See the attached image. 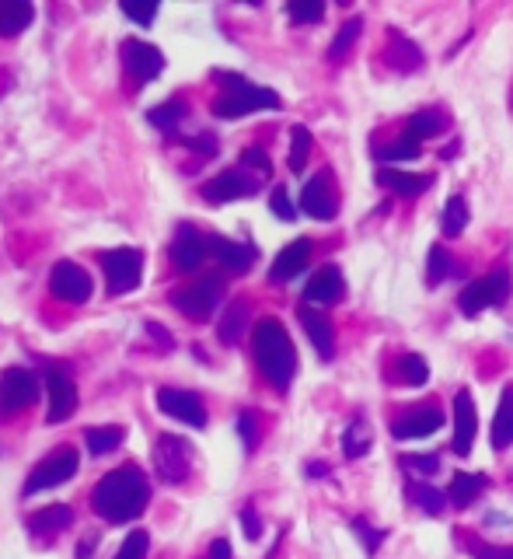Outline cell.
<instances>
[{
    "label": "cell",
    "mask_w": 513,
    "mask_h": 559,
    "mask_svg": "<svg viewBox=\"0 0 513 559\" xmlns=\"http://www.w3.org/2000/svg\"><path fill=\"white\" fill-rule=\"evenodd\" d=\"M147 500H151L147 476L133 462H126L95 483V490H91V511L109 521V525H126V521L140 518L147 511Z\"/></svg>",
    "instance_id": "1"
},
{
    "label": "cell",
    "mask_w": 513,
    "mask_h": 559,
    "mask_svg": "<svg viewBox=\"0 0 513 559\" xmlns=\"http://www.w3.org/2000/svg\"><path fill=\"white\" fill-rule=\"evenodd\" d=\"M252 353H255V364H259L262 378L287 392L297 374V350H294V343H290L280 318H259V322H255Z\"/></svg>",
    "instance_id": "2"
},
{
    "label": "cell",
    "mask_w": 513,
    "mask_h": 559,
    "mask_svg": "<svg viewBox=\"0 0 513 559\" xmlns=\"http://www.w3.org/2000/svg\"><path fill=\"white\" fill-rule=\"evenodd\" d=\"M224 88V95L213 102V116L220 119H241V116H252L259 109H280V95L262 84H252L248 77L241 74H227V70H217L213 74Z\"/></svg>",
    "instance_id": "3"
},
{
    "label": "cell",
    "mask_w": 513,
    "mask_h": 559,
    "mask_svg": "<svg viewBox=\"0 0 513 559\" xmlns=\"http://www.w3.org/2000/svg\"><path fill=\"white\" fill-rule=\"evenodd\" d=\"M220 297H224V277L210 273V277H199V280L185 283V287L171 290V308H175L178 315L192 318V322H206V318L217 311Z\"/></svg>",
    "instance_id": "4"
},
{
    "label": "cell",
    "mask_w": 513,
    "mask_h": 559,
    "mask_svg": "<svg viewBox=\"0 0 513 559\" xmlns=\"http://www.w3.org/2000/svg\"><path fill=\"white\" fill-rule=\"evenodd\" d=\"M102 270L109 294H130L144 277V252L140 249H109L102 252Z\"/></svg>",
    "instance_id": "5"
},
{
    "label": "cell",
    "mask_w": 513,
    "mask_h": 559,
    "mask_svg": "<svg viewBox=\"0 0 513 559\" xmlns=\"http://www.w3.org/2000/svg\"><path fill=\"white\" fill-rule=\"evenodd\" d=\"M507 294H510V273L507 270H493V273H486V277L472 280L465 290H461L458 308L465 311L468 318H472V315H479V311L503 304V301H507Z\"/></svg>",
    "instance_id": "6"
},
{
    "label": "cell",
    "mask_w": 513,
    "mask_h": 559,
    "mask_svg": "<svg viewBox=\"0 0 513 559\" xmlns=\"http://www.w3.org/2000/svg\"><path fill=\"white\" fill-rule=\"evenodd\" d=\"M77 469H81V458H77L74 448L53 451V455L42 458L32 469V476H28V483H25V497H35V493H42V490L63 486L70 476H77Z\"/></svg>",
    "instance_id": "7"
},
{
    "label": "cell",
    "mask_w": 513,
    "mask_h": 559,
    "mask_svg": "<svg viewBox=\"0 0 513 559\" xmlns=\"http://www.w3.org/2000/svg\"><path fill=\"white\" fill-rule=\"evenodd\" d=\"M154 465H158V476L165 479V483L171 486L185 483V476H189V469H192L189 441L178 434H161L158 444H154Z\"/></svg>",
    "instance_id": "8"
},
{
    "label": "cell",
    "mask_w": 513,
    "mask_h": 559,
    "mask_svg": "<svg viewBox=\"0 0 513 559\" xmlns=\"http://www.w3.org/2000/svg\"><path fill=\"white\" fill-rule=\"evenodd\" d=\"M39 399V381L28 367H7L0 374V413H21Z\"/></svg>",
    "instance_id": "9"
},
{
    "label": "cell",
    "mask_w": 513,
    "mask_h": 559,
    "mask_svg": "<svg viewBox=\"0 0 513 559\" xmlns=\"http://www.w3.org/2000/svg\"><path fill=\"white\" fill-rule=\"evenodd\" d=\"M91 277L84 266L70 263V259H63V263L53 266V273H49V290H53V297H60V301L67 304H84L91 297Z\"/></svg>",
    "instance_id": "10"
},
{
    "label": "cell",
    "mask_w": 513,
    "mask_h": 559,
    "mask_svg": "<svg viewBox=\"0 0 513 559\" xmlns=\"http://www.w3.org/2000/svg\"><path fill=\"white\" fill-rule=\"evenodd\" d=\"M259 193V179H252L248 172H241V168H227V172H220L217 179H210L203 186V200L206 203H231V200H248V196Z\"/></svg>",
    "instance_id": "11"
},
{
    "label": "cell",
    "mask_w": 513,
    "mask_h": 559,
    "mask_svg": "<svg viewBox=\"0 0 513 559\" xmlns=\"http://www.w3.org/2000/svg\"><path fill=\"white\" fill-rule=\"evenodd\" d=\"M444 413H440L437 406H412V409H405L402 416H398L395 423H391V437H398V441H419V437H430V434H437L440 427H444Z\"/></svg>",
    "instance_id": "12"
},
{
    "label": "cell",
    "mask_w": 513,
    "mask_h": 559,
    "mask_svg": "<svg viewBox=\"0 0 513 559\" xmlns=\"http://www.w3.org/2000/svg\"><path fill=\"white\" fill-rule=\"evenodd\" d=\"M123 63H126V70L133 74V81H137V88L140 84H151L154 77L165 70V56H161V49L151 46V42H144V39H126L123 42Z\"/></svg>",
    "instance_id": "13"
},
{
    "label": "cell",
    "mask_w": 513,
    "mask_h": 559,
    "mask_svg": "<svg viewBox=\"0 0 513 559\" xmlns=\"http://www.w3.org/2000/svg\"><path fill=\"white\" fill-rule=\"evenodd\" d=\"M158 409L161 413H168L171 420L189 423V427H196V430L206 427V406L196 392H185V388H161Z\"/></svg>",
    "instance_id": "14"
},
{
    "label": "cell",
    "mask_w": 513,
    "mask_h": 559,
    "mask_svg": "<svg viewBox=\"0 0 513 559\" xmlns=\"http://www.w3.org/2000/svg\"><path fill=\"white\" fill-rule=\"evenodd\" d=\"M168 256L178 273H192V270H199V263H203L206 256H210V242H206L192 224H182V228L175 231V238H171Z\"/></svg>",
    "instance_id": "15"
},
{
    "label": "cell",
    "mask_w": 513,
    "mask_h": 559,
    "mask_svg": "<svg viewBox=\"0 0 513 559\" xmlns=\"http://www.w3.org/2000/svg\"><path fill=\"white\" fill-rule=\"evenodd\" d=\"M46 395H49V409H46V423H63L70 413L77 409V388L70 381V374L63 367H46Z\"/></svg>",
    "instance_id": "16"
},
{
    "label": "cell",
    "mask_w": 513,
    "mask_h": 559,
    "mask_svg": "<svg viewBox=\"0 0 513 559\" xmlns=\"http://www.w3.org/2000/svg\"><path fill=\"white\" fill-rule=\"evenodd\" d=\"M297 318H301L304 332H308V339H311V346H315L318 357L322 360L336 357V325L329 322V315L311 308V304H301V308H297Z\"/></svg>",
    "instance_id": "17"
},
{
    "label": "cell",
    "mask_w": 513,
    "mask_h": 559,
    "mask_svg": "<svg viewBox=\"0 0 513 559\" xmlns=\"http://www.w3.org/2000/svg\"><path fill=\"white\" fill-rule=\"evenodd\" d=\"M475 434H479V416H475L472 392L461 388V392L454 395V437H451L454 455H468L475 444Z\"/></svg>",
    "instance_id": "18"
},
{
    "label": "cell",
    "mask_w": 513,
    "mask_h": 559,
    "mask_svg": "<svg viewBox=\"0 0 513 559\" xmlns=\"http://www.w3.org/2000/svg\"><path fill=\"white\" fill-rule=\"evenodd\" d=\"M301 210L308 217H315V221H332V217L339 214V200L336 193H332V179L329 172L315 175V179L304 186L301 193Z\"/></svg>",
    "instance_id": "19"
},
{
    "label": "cell",
    "mask_w": 513,
    "mask_h": 559,
    "mask_svg": "<svg viewBox=\"0 0 513 559\" xmlns=\"http://www.w3.org/2000/svg\"><path fill=\"white\" fill-rule=\"evenodd\" d=\"M346 294V280H342L339 266H322L315 270V277L304 283V304H336Z\"/></svg>",
    "instance_id": "20"
},
{
    "label": "cell",
    "mask_w": 513,
    "mask_h": 559,
    "mask_svg": "<svg viewBox=\"0 0 513 559\" xmlns=\"http://www.w3.org/2000/svg\"><path fill=\"white\" fill-rule=\"evenodd\" d=\"M206 242H210V256L217 259L220 266H227L231 273L252 270V263H255V249H252V245L234 242V238H224V235H210Z\"/></svg>",
    "instance_id": "21"
},
{
    "label": "cell",
    "mask_w": 513,
    "mask_h": 559,
    "mask_svg": "<svg viewBox=\"0 0 513 559\" xmlns=\"http://www.w3.org/2000/svg\"><path fill=\"white\" fill-rule=\"evenodd\" d=\"M308 259H311V238H297V242H290L287 249L273 259V266H269V280L273 283L294 280L297 273L308 266Z\"/></svg>",
    "instance_id": "22"
},
{
    "label": "cell",
    "mask_w": 513,
    "mask_h": 559,
    "mask_svg": "<svg viewBox=\"0 0 513 559\" xmlns=\"http://www.w3.org/2000/svg\"><path fill=\"white\" fill-rule=\"evenodd\" d=\"M70 525H74V511H70L67 504H49V507H42V511H35L32 518H28V532L49 535V539H53L56 532H67Z\"/></svg>",
    "instance_id": "23"
},
{
    "label": "cell",
    "mask_w": 513,
    "mask_h": 559,
    "mask_svg": "<svg viewBox=\"0 0 513 559\" xmlns=\"http://www.w3.org/2000/svg\"><path fill=\"white\" fill-rule=\"evenodd\" d=\"M430 182H433L430 175H412V172H402V168H377V186L391 189V193L405 196V200L419 196Z\"/></svg>",
    "instance_id": "24"
},
{
    "label": "cell",
    "mask_w": 513,
    "mask_h": 559,
    "mask_svg": "<svg viewBox=\"0 0 513 559\" xmlns=\"http://www.w3.org/2000/svg\"><path fill=\"white\" fill-rule=\"evenodd\" d=\"M35 18V7L28 0H0V35L4 39H14L21 35Z\"/></svg>",
    "instance_id": "25"
},
{
    "label": "cell",
    "mask_w": 513,
    "mask_h": 559,
    "mask_svg": "<svg viewBox=\"0 0 513 559\" xmlns=\"http://www.w3.org/2000/svg\"><path fill=\"white\" fill-rule=\"evenodd\" d=\"M489 486V479L482 472H454L451 486H447V500L454 507H472L475 497Z\"/></svg>",
    "instance_id": "26"
},
{
    "label": "cell",
    "mask_w": 513,
    "mask_h": 559,
    "mask_svg": "<svg viewBox=\"0 0 513 559\" xmlns=\"http://www.w3.org/2000/svg\"><path fill=\"white\" fill-rule=\"evenodd\" d=\"M384 56H388V67L402 70V74H409V70L423 67V49H419L412 39H405V35H391V42H388V49H384Z\"/></svg>",
    "instance_id": "27"
},
{
    "label": "cell",
    "mask_w": 513,
    "mask_h": 559,
    "mask_svg": "<svg viewBox=\"0 0 513 559\" xmlns=\"http://www.w3.org/2000/svg\"><path fill=\"white\" fill-rule=\"evenodd\" d=\"M245 322H248V304L245 301H234L231 308L224 311L220 325H217L220 343H224V346H238L241 336H245Z\"/></svg>",
    "instance_id": "28"
},
{
    "label": "cell",
    "mask_w": 513,
    "mask_h": 559,
    "mask_svg": "<svg viewBox=\"0 0 513 559\" xmlns=\"http://www.w3.org/2000/svg\"><path fill=\"white\" fill-rule=\"evenodd\" d=\"M507 444H513V388H503L493 416V448H507Z\"/></svg>",
    "instance_id": "29"
},
{
    "label": "cell",
    "mask_w": 513,
    "mask_h": 559,
    "mask_svg": "<svg viewBox=\"0 0 513 559\" xmlns=\"http://www.w3.org/2000/svg\"><path fill=\"white\" fill-rule=\"evenodd\" d=\"M444 130H447V119L440 116V112H433V109L416 112V116H409V123H405V137H412L416 144H419V140L437 137V133H444Z\"/></svg>",
    "instance_id": "30"
},
{
    "label": "cell",
    "mask_w": 513,
    "mask_h": 559,
    "mask_svg": "<svg viewBox=\"0 0 513 559\" xmlns=\"http://www.w3.org/2000/svg\"><path fill=\"white\" fill-rule=\"evenodd\" d=\"M409 500L412 504L419 507V511H426V514H444V507H447V493H440L437 486H430V483H416V479H409Z\"/></svg>",
    "instance_id": "31"
},
{
    "label": "cell",
    "mask_w": 513,
    "mask_h": 559,
    "mask_svg": "<svg viewBox=\"0 0 513 559\" xmlns=\"http://www.w3.org/2000/svg\"><path fill=\"white\" fill-rule=\"evenodd\" d=\"M123 437H126L123 427H88V430H84V444H88V451L95 458L116 451L119 444H123Z\"/></svg>",
    "instance_id": "32"
},
{
    "label": "cell",
    "mask_w": 513,
    "mask_h": 559,
    "mask_svg": "<svg viewBox=\"0 0 513 559\" xmlns=\"http://www.w3.org/2000/svg\"><path fill=\"white\" fill-rule=\"evenodd\" d=\"M370 427L356 416V420H349V427L342 430V455L346 458H363L370 451Z\"/></svg>",
    "instance_id": "33"
},
{
    "label": "cell",
    "mask_w": 513,
    "mask_h": 559,
    "mask_svg": "<svg viewBox=\"0 0 513 559\" xmlns=\"http://www.w3.org/2000/svg\"><path fill=\"white\" fill-rule=\"evenodd\" d=\"M419 154H423V147H419L412 137H398V140H391V144L374 147L377 161H416Z\"/></svg>",
    "instance_id": "34"
},
{
    "label": "cell",
    "mask_w": 513,
    "mask_h": 559,
    "mask_svg": "<svg viewBox=\"0 0 513 559\" xmlns=\"http://www.w3.org/2000/svg\"><path fill=\"white\" fill-rule=\"evenodd\" d=\"M182 116H185V105L178 102V98H171V102L154 105V109L147 112V123L158 126L161 133H175V126L182 123Z\"/></svg>",
    "instance_id": "35"
},
{
    "label": "cell",
    "mask_w": 513,
    "mask_h": 559,
    "mask_svg": "<svg viewBox=\"0 0 513 559\" xmlns=\"http://www.w3.org/2000/svg\"><path fill=\"white\" fill-rule=\"evenodd\" d=\"M308 154H311V133H308V126H294L290 130V172L294 175H301L304 172V165H308Z\"/></svg>",
    "instance_id": "36"
},
{
    "label": "cell",
    "mask_w": 513,
    "mask_h": 559,
    "mask_svg": "<svg viewBox=\"0 0 513 559\" xmlns=\"http://www.w3.org/2000/svg\"><path fill=\"white\" fill-rule=\"evenodd\" d=\"M440 224H444V235L447 238H458L461 231H465V224H468V203H465V196H451V200H447Z\"/></svg>",
    "instance_id": "37"
},
{
    "label": "cell",
    "mask_w": 513,
    "mask_h": 559,
    "mask_svg": "<svg viewBox=\"0 0 513 559\" xmlns=\"http://www.w3.org/2000/svg\"><path fill=\"white\" fill-rule=\"evenodd\" d=\"M454 270L451 256H447L444 245H430V252H426V283L430 287H437V283L447 280V273Z\"/></svg>",
    "instance_id": "38"
},
{
    "label": "cell",
    "mask_w": 513,
    "mask_h": 559,
    "mask_svg": "<svg viewBox=\"0 0 513 559\" xmlns=\"http://www.w3.org/2000/svg\"><path fill=\"white\" fill-rule=\"evenodd\" d=\"M398 378L405 381V385H426V378H430V364H426L419 353H405V357H398Z\"/></svg>",
    "instance_id": "39"
},
{
    "label": "cell",
    "mask_w": 513,
    "mask_h": 559,
    "mask_svg": "<svg viewBox=\"0 0 513 559\" xmlns=\"http://www.w3.org/2000/svg\"><path fill=\"white\" fill-rule=\"evenodd\" d=\"M360 32H363V21L360 18H349L346 25L339 28L336 32V39H332V46H329V60H342V56L349 53V46H353L356 39H360Z\"/></svg>",
    "instance_id": "40"
},
{
    "label": "cell",
    "mask_w": 513,
    "mask_h": 559,
    "mask_svg": "<svg viewBox=\"0 0 513 559\" xmlns=\"http://www.w3.org/2000/svg\"><path fill=\"white\" fill-rule=\"evenodd\" d=\"M287 14L294 25H315V21L325 18V4L322 0H290Z\"/></svg>",
    "instance_id": "41"
},
{
    "label": "cell",
    "mask_w": 513,
    "mask_h": 559,
    "mask_svg": "<svg viewBox=\"0 0 513 559\" xmlns=\"http://www.w3.org/2000/svg\"><path fill=\"white\" fill-rule=\"evenodd\" d=\"M147 549H151V539H147V532H130V535H126L123 546H119L116 559H147Z\"/></svg>",
    "instance_id": "42"
},
{
    "label": "cell",
    "mask_w": 513,
    "mask_h": 559,
    "mask_svg": "<svg viewBox=\"0 0 513 559\" xmlns=\"http://www.w3.org/2000/svg\"><path fill=\"white\" fill-rule=\"evenodd\" d=\"M241 168H252L262 179L273 175V161H269V154L262 151V147H245V151H241Z\"/></svg>",
    "instance_id": "43"
},
{
    "label": "cell",
    "mask_w": 513,
    "mask_h": 559,
    "mask_svg": "<svg viewBox=\"0 0 513 559\" xmlns=\"http://www.w3.org/2000/svg\"><path fill=\"white\" fill-rule=\"evenodd\" d=\"M465 546L475 559H513V546H489L479 539H465Z\"/></svg>",
    "instance_id": "44"
},
{
    "label": "cell",
    "mask_w": 513,
    "mask_h": 559,
    "mask_svg": "<svg viewBox=\"0 0 513 559\" xmlns=\"http://www.w3.org/2000/svg\"><path fill=\"white\" fill-rule=\"evenodd\" d=\"M269 210H273L280 221H294L297 217V207L290 203V193H287V186H276L273 189V196H269Z\"/></svg>",
    "instance_id": "45"
},
{
    "label": "cell",
    "mask_w": 513,
    "mask_h": 559,
    "mask_svg": "<svg viewBox=\"0 0 513 559\" xmlns=\"http://www.w3.org/2000/svg\"><path fill=\"white\" fill-rule=\"evenodd\" d=\"M353 532L360 535V542H363V549H367V553H377V549H381V542H384L381 528H374V525H367L363 518H356L353 521Z\"/></svg>",
    "instance_id": "46"
},
{
    "label": "cell",
    "mask_w": 513,
    "mask_h": 559,
    "mask_svg": "<svg viewBox=\"0 0 513 559\" xmlns=\"http://www.w3.org/2000/svg\"><path fill=\"white\" fill-rule=\"evenodd\" d=\"M182 144L189 147V151L203 154V158H213V154L220 151V144H217V137H213V133H199V137H185Z\"/></svg>",
    "instance_id": "47"
},
{
    "label": "cell",
    "mask_w": 513,
    "mask_h": 559,
    "mask_svg": "<svg viewBox=\"0 0 513 559\" xmlns=\"http://www.w3.org/2000/svg\"><path fill=\"white\" fill-rule=\"evenodd\" d=\"M402 465L405 469L423 472V476H433V472L440 469V458L437 455H402Z\"/></svg>",
    "instance_id": "48"
},
{
    "label": "cell",
    "mask_w": 513,
    "mask_h": 559,
    "mask_svg": "<svg viewBox=\"0 0 513 559\" xmlns=\"http://www.w3.org/2000/svg\"><path fill=\"white\" fill-rule=\"evenodd\" d=\"M119 11H123L126 14V18H130V21H137V25H154V18H158V7H137V4H126V0H123V4H119Z\"/></svg>",
    "instance_id": "49"
},
{
    "label": "cell",
    "mask_w": 513,
    "mask_h": 559,
    "mask_svg": "<svg viewBox=\"0 0 513 559\" xmlns=\"http://www.w3.org/2000/svg\"><path fill=\"white\" fill-rule=\"evenodd\" d=\"M238 430H241V437H245V448L252 451L255 441H259V420H255V413H241Z\"/></svg>",
    "instance_id": "50"
},
{
    "label": "cell",
    "mask_w": 513,
    "mask_h": 559,
    "mask_svg": "<svg viewBox=\"0 0 513 559\" xmlns=\"http://www.w3.org/2000/svg\"><path fill=\"white\" fill-rule=\"evenodd\" d=\"M241 528H245V535H248L252 542L262 535V521H259V514H255L252 507H245V511H241Z\"/></svg>",
    "instance_id": "51"
},
{
    "label": "cell",
    "mask_w": 513,
    "mask_h": 559,
    "mask_svg": "<svg viewBox=\"0 0 513 559\" xmlns=\"http://www.w3.org/2000/svg\"><path fill=\"white\" fill-rule=\"evenodd\" d=\"M147 332H151L154 339H158L165 350H171V332L165 329V325H158V322H147Z\"/></svg>",
    "instance_id": "52"
},
{
    "label": "cell",
    "mask_w": 513,
    "mask_h": 559,
    "mask_svg": "<svg viewBox=\"0 0 513 559\" xmlns=\"http://www.w3.org/2000/svg\"><path fill=\"white\" fill-rule=\"evenodd\" d=\"M206 559H231V542H227V539H217V542L210 546V556H206Z\"/></svg>",
    "instance_id": "53"
},
{
    "label": "cell",
    "mask_w": 513,
    "mask_h": 559,
    "mask_svg": "<svg viewBox=\"0 0 513 559\" xmlns=\"http://www.w3.org/2000/svg\"><path fill=\"white\" fill-rule=\"evenodd\" d=\"M308 472H311V476H322V472H329V469H325L322 462H311V465H308Z\"/></svg>",
    "instance_id": "54"
}]
</instances>
